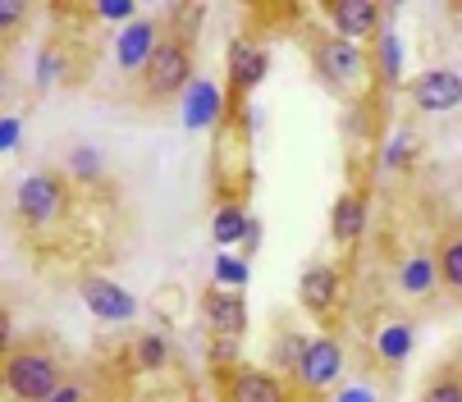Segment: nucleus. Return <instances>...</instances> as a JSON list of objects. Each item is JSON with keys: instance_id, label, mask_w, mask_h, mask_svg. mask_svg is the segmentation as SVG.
<instances>
[{"instance_id": "obj_30", "label": "nucleus", "mask_w": 462, "mask_h": 402, "mask_svg": "<svg viewBox=\"0 0 462 402\" xmlns=\"http://www.w3.org/2000/svg\"><path fill=\"white\" fill-rule=\"evenodd\" d=\"M51 402H88V388H83V384H64Z\"/></svg>"}, {"instance_id": "obj_8", "label": "nucleus", "mask_w": 462, "mask_h": 402, "mask_svg": "<svg viewBox=\"0 0 462 402\" xmlns=\"http://www.w3.org/2000/svg\"><path fill=\"white\" fill-rule=\"evenodd\" d=\"M339 375H344V348H339V339H329V333L311 339V348L302 357V370H298V388L302 393H325Z\"/></svg>"}, {"instance_id": "obj_20", "label": "nucleus", "mask_w": 462, "mask_h": 402, "mask_svg": "<svg viewBox=\"0 0 462 402\" xmlns=\"http://www.w3.org/2000/svg\"><path fill=\"white\" fill-rule=\"evenodd\" d=\"M435 265H439V279H444L453 293H462V233H448V238L439 242Z\"/></svg>"}, {"instance_id": "obj_6", "label": "nucleus", "mask_w": 462, "mask_h": 402, "mask_svg": "<svg viewBox=\"0 0 462 402\" xmlns=\"http://www.w3.org/2000/svg\"><path fill=\"white\" fill-rule=\"evenodd\" d=\"M320 14L329 19L335 37H344V41H362V37H380V19H384L389 10L375 5V0H325Z\"/></svg>"}, {"instance_id": "obj_15", "label": "nucleus", "mask_w": 462, "mask_h": 402, "mask_svg": "<svg viewBox=\"0 0 462 402\" xmlns=\"http://www.w3.org/2000/svg\"><path fill=\"white\" fill-rule=\"evenodd\" d=\"M435 284H439V265H435L430 251H412V256L399 265V288H403L408 297H430Z\"/></svg>"}, {"instance_id": "obj_2", "label": "nucleus", "mask_w": 462, "mask_h": 402, "mask_svg": "<svg viewBox=\"0 0 462 402\" xmlns=\"http://www.w3.org/2000/svg\"><path fill=\"white\" fill-rule=\"evenodd\" d=\"M69 201H74L69 178L55 174V169H32L14 192V211L28 229H51L69 215Z\"/></svg>"}, {"instance_id": "obj_24", "label": "nucleus", "mask_w": 462, "mask_h": 402, "mask_svg": "<svg viewBox=\"0 0 462 402\" xmlns=\"http://www.w3.org/2000/svg\"><path fill=\"white\" fill-rule=\"evenodd\" d=\"M421 402H462V375H439V379H430V388L421 393Z\"/></svg>"}, {"instance_id": "obj_7", "label": "nucleus", "mask_w": 462, "mask_h": 402, "mask_svg": "<svg viewBox=\"0 0 462 402\" xmlns=\"http://www.w3.org/2000/svg\"><path fill=\"white\" fill-rule=\"evenodd\" d=\"M225 402H289V388L280 384L275 370H256V366H234L216 370Z\"/></svg>"}, {"instance_id": "obj_26", "label": "nucleus", "mask_w": 462, "mask_h": 402, "mask_svg": "<svg viewBox=\"0 0 462 402\" xmlns=\"http://www.w3.org/2000/svg\"><path fill=\"white\" fill-rule=\"evenodd\" d=\"M412 151H417L412 132H399V138H393V147H389V156H384V165H389V169H399V165L412 160Z\"/></svg>"}, {"instance_id": "obj_28", "label": "nucleus", "mask_w": 462, "mask_h": 402, "mask_svg": "<svg viewBox=\"0 0 462 402\" xmlns=\"http://www.w3.org/2000/svg\"><path fill=\"white\" fill-rule=\"evenodd\" d=\"M97 14H101V19H134L138 5H128V0H101Z\"/></svg>"}, {"instance_id": "obj_31", "label": "nucleus", "mask_w": 462, "mask_h": 402, "mask_svg": "<svg viewBox=\"0 0 462 402\" xmlns=\"http://www.w3.org/2000/svg\"><path fill=\"white\" fill-rule=\"evenodd\" d=\"M335 402H375V393H371V388H344Z\"/></svg>"}, {"instance_id": "obj_23", "label": "nucleus", "mask_w": 462, "mask_h": 402, "mask_svg": "<svg viewBox=\"0 0 462 402\" xmlns=\"http://www.w3.org/2000/svg\"><path fill=\"white\" fill-rule=\"evenodd\" d=\"M216 284L220 288H247V260H234V256H216Z\"/></svg>"}, {"instance_id": "obj_4", "label": "nucleus", "mask_w": 462, "mask_h": 402, "mask_svg": "<svg viewBox=\"0 0 462 402\" xmlns=\"http://www.w3.org/2000/svg\"><path fill=\"white\" fill-rule=\"evenodd\" d=\"M311 69H316V78L329 92H348L362 78H371V59L362 55L357 41H344V37H329L325 32V37L311 41Z\"/></svg>"}, {"instance_id": "obj_11", "label": "nucleus", "mask_w": 462, "mask_h": 402, "mask_svg": "<svg viewBox=\"0 0 462 402\" xmlns=\"http://www.w3.org/2000/svg\"><path fill=\"white\" fill-rule=\"evenodd\" d=\"M339 297H344V275L335 270V265H311V270L302 275V284H298V302L316 320H329V311L339 306Z\"/></svg>"}, {"instance_id": "obj_25", "label": "nucleus", "mask_w": 462, "mask_h": 402, "mask_svg": "<svg viewBox=\"0 0 462 402\" xmlns=\"http://www.w3.org/2000/svg\"><path fill=\"white\" fill-rule=\"evenodd\" d=\"M69 174L74 178H101V156L92 151V147H74V156H69Z\"/></svg>"}, {"instance_id": "obj_12", "label": "nucleus", "mask_w": 462, "mask_h": 402, "mask_svg": "<svg viewBox=\"0 0 462 402\" xmlns=\"http://www.w3.org/2000/svg\"><path fill=\"white\" fill-rule=\"evenodd\" d=\"M156 46H161V28H156L152 19H134V23L119 32V41H115L119 69H124V74H143L147 59L156 55Z\"/></svg>"}, {"instance_id": "obj_27", "label": "nucleus", "mask_w": 462, "mask_h": 402, "mask_svg": "<svg viewBox=\"0 0 462 402\" xmlns=\"http://www.w3.org/2000/svg\"><path fill=\"white\" fill-rule=\"evenodd\" d=\"M23 19H28V5H19V0H0V28H5V32L19 28ZM10 37H14V32H10Z\"/></svg>"}, {"instance_id": "obj_14", "label": "nucleus", "mask_w": 462, "mask_h": 402, "mask_svg": "<svg viewBox=\"0 0 462 402\" xmlns=\"http://www.w3.org/2000/svg\"><path fill=\"white\" fill-rule=\"evenodd\" d=\"M412 101L426 110V114H444L453 105H462V78L453 69H426L417 83H412Z\"/></svg>"}, {"instance_id": "obj_19", "label": "nucleus", "mask_w": 462, "mask_h": 402, "mask_svg": "<svg viewBox=\"0 0 462 402\" xmlns=\"http://www.w3.org/2000/svg\"><path fill=\"white\" fill-rule=\"evenodd\" d=\"M188 128H207L211 119H220V105H216V87L211 83H192L188 92Z\"/></svg>"}, {"instance_id": "obj_21", "label": "nucleus", "mask_w": 462, "mask_h": 402, "mask_svg": "<svg viewBox=\"0 0 462 402\" xmlns=\"http://www.w3.org/2000/svg\"><path fill=\"white\" fill-rule=\"evenodd\" d=\"M375 64H380V78L384 83H399V74H403V46H399V37H393V32H380L375 37Z\"/></svg>"}, {"instance_id": "obj_18", "label": "nucleus", "mask_w": 462, "mask_h": 402, "mask_svg": "<svg viewBox=\"0 0 462 402\" xmlns=\"http://www.w3.org/2000/svg\"><path fill=\"white\" fill-rule=\"evenodd\" d=\"M307 348H311V339H302V333L284 329L280 339H275V348H271V361H275V370H284V375H293V379H298V370H302V357H307Z\"/></svg>"}, {"instance_id": "obj_29", "label": "nucleus", "mask_w": 462, "mask_h": 402, "mask_svg": "<svg viewBox=\"0 0 462 402\" xmlns=\"http://www.w3.org/2000/svg\"><path fill=\"white\" fill-rule=\"evenodd\" d=\"M0 147H19V119L14 114H5V123H0Z\"/></svg>"}, {"instance_id": "obj_1", "label": "nucleus", "mask_w": 462, "mask_h": 402, "mask_svg": "<svg viewBox=\"0 0 462 402\" xmlns=\"http://www.w3.org/2000/svg\"><path fill=\"white\" fill-rule=\"evenodd\" d=\"M64 388L60 352L42 343H5V393L10 402H51Z\"/></svg>"}, {"instance_id": "obj_16", "label": "nucleus", "mask_w": 462, "mask_h": 402, "mask_svg": "<svg viewBox=\"0 0 462 402\" xmlns=\"http://www.w3.org/2000/svg\"><path fill=\"white\" fill-rule=\"evenodd\" d=\"M412 352V320H384L375 329V357L380 366H403Z\"/></svg>"}, {"instance_id": "obj_17", "label": "nucleus", "mask_w": 462, "mask_h": 402, "mask_svg": "<svg viewBox=\"0 0 462 402\" xmlns=\"http://www.w3.org/2000/svg\"><path fill=\"white\" fill-rule=\"evenodd\" d=\"M247 229H252V215L243 211V201H220V206H216V220H211L216 242H220V247H234V242L247 238Z\"/></svg>"}, {"instance_id": "obj_5", "label": "nucleus", "mask_w": 462, "mask_h": 402, "mask_svg": "<svg viewBox=\"0 0 462 402\" xmlns=\"http://www.w3.org/2000/svg\"><path fill=\"white\" fill-rule=\"evenodd\" d=\"M266 69H271V55L261 50L256 41H247V37H238V41H229V74H225V110L229 114H238L243 110V101L266 83Z\"/></svg>"}, {"instance_id": "obj_3", "label": "nucleus", "mask_w": 462, "mask_h": 402, "mask_svg": "<svg viewBox=\"0 0 462 402\" xmlns=\"http://www.w3.org/2000/svg\"><path fill=\"white\" fill-rule=\"evenodd\" d=\"M138 78H143V96H152V101L179 96L192 83V37L165 32L161 46H156V55L147 59V69Z\"/></svg>"}, {"instance_id": "obj_22", "label": "nucleus", "mask_w": 462, "mask_h": 402, "mask_svg": "<svg viewBox=\"0 0 462 402\" xmlns=\"http://www.w3.org/2000/svg\"><path fill=\"white\" fill-rule=\"evenodd\" d=\"M170 361V343L161 339V333H143V339L134 343V366L138 370H161Z\"/></svg>"}, {"instance_id": "obj_9", "label": "nucleus", "mask_w": 462, "mask_h": 402, "mask_svg": "<svg viewBox=\"0 0 462 402\" xmlns=\"http://www.w3.org/2000/svg\"><path fill=\"white\" fill-rule=\"evenodd\" d=\"M79 293H83L88 311H92L97 320H106V324H124V320H134V315H138L134 293L119 288V284H110V279H83Z\"/></svg>"}, {"instance_id": "obj_13", "label": "nucleus", "mask_w": 462, "mask_h": 402, "mask_svg": "<svg viewBox=\"0 0 462 402\" xmlns=\"http://www.w3.org/2000/svg\"><path fill=\"white\" fill-rule=\"evenodd\" d=\"M366 215H371V196L348 187L335 201V211H329V238H335L339 247H357L362 233H366Z\"/></svg>"}, {"instance_id": "obj_32", "label": "nucleus", "mask_w": 462, "mask_h": 402, "mask_svg": "<svg viewBox=\"0 0 462 402\" xmlns=\"http://www.w3.org/2000/svg\"><path fill=\"white\" fill-rule=\"evenodd\" d=\"M243 247H247V256H252V251L261 247V224H256V220H252V229H247V238H243Z\"/></svg>"}, {"instance_id": "obj_10", "label": "nucleus", "mask_w": 462, "mask_h": 402, "mask_svg": "<svg viewBox=\"0 0 462 402\" xmlns=\"http://www.w3.org/2000/svg\"><path fill=\"white\" fill-rule=\"evenodd\" d=\"M202 315H207L216 339H243L247 333V302L234 288H211L202 297Z\"/></svg>"}]
</instances>
